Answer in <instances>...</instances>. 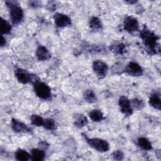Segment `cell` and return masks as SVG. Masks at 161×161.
<instances>
[{
	"label": "cell",
	"instance_id": "obj_5",
	"mask_svg": "<svg viewBox=\"0 0 161 161\" xmlns=\"http://www.w3.org/2000/svg\"><path fill=\"white\" fill-rule=\"evenodd\" d=\"M14 75L18 82L23 84L30 82H32L33 84L39 80L36 75H32L27 70L21 68H18L15 70Z\"/></svg>",
	"mask_w": 161,
	"mask_h": 161
},
{
	"label": "cell",
	"instance_id": "obj_8",
	"mask_svg": "<svg viewBox=\"0 0 161 161\" xmlns=\"http://www.w3.org/2000/svg\"><path fill=\"white\" fill-rule=\"evenodd\" d=\"M123 28L128 33H132L139 30V23L138 20L130 16L125 17L123 21Z\"/></svg>",
	"mask_w": 161,
	"mask_h": 161
},
{
	"label": "cell",
	"instance_id": "obj_13",
	"mask_svg": "<svg viewBox=\"0 0 161 161\" xmlns=\"http://www.w3.org/2000/svg\"><path fill=\"white\" fill-rule=\"evenodd\" d=\"M74 125L77 127V128H82L85 126H86L88 123V119L82 114L80 113H77L75 114V115L74 116Z\"/></svg>",
	"mask_w": 161,
	"mask_h": 161
},
{
	"label": "cell",
	"instance_id": "obj_2",
	"mask_svg": "<svg viewBox=\"0 0 161 161\" xmlns=\"http://www.w3.org/2000/svg\"><path fill=\"white\" fill-rule=\"evenodd\" d=\"M6 4L9 9V15L13 24H19L23 19L24 13L23 9L17 1H7Z\"/></svg>",
	"mask_w": 161,
	"mask_h": 161
},
{
	"label": "cell",
	"instance_id": "obj_15",
	"mask_svg": "<svg viewBox=\"0 0 161 161\" xmlns=\"http://www.w3.org/2000/svg\"><path fill=\"white\" fill-rule=\"evenodd\" d=\"M30 155V159L33 161H42L43 160L45 157V153L41 148H33Z\"/></svg>",
	"mask_w": 161,
	"mask_h": 161
},
{
	"label": "cell",
	"instance_id": "obj_16",
	"mask_svg": "<svg viewBox=\"0 0 161 161\" xmlns=\"http://www.w3.org/2000/svg\"><path fill=\"white\" fill-rule=\"evenodd\" d=\"M89 25L90 28L94 31L101 30L103 28L101 21L100 20L99 18H98L96 16H92L90 18L89 21Z\"/></svg>",
	"mask_w": 161,
	"mask_h": 161
},
{
	"label": "cell",
	"instance_id": "obj_6",
	"mask_svg": "<svg viewBox=\"0 0 161 161\" xmlns=\"http://www.w3.org/2000/svg\"><path fill=\"white\" fill-rule=\"evenodd\" d=\"M92 70L99 78L102 79L106 75L108 72V66L105 62L97 60L93 62Z\"/></svg>",
	"mask_w": 161,
	"mask_h": 161
},
{
	"label": "cell",
	"instance_id": "obj_10",
	"mask_svg": "<svg viewBox=\"0 0 161 161\" xmlns=\"http://www.w3.org/2000/svg\"><path fill=\"white\" fill-rule=\"evenodd\" d=\"M125 72L131 76L138 77L142 75L143 70L141 65L135 62H130L125 67Z\"/></svg>",
	"mask_w": 161,
	"mask_h": 161
},
{
	"label": "cell",
	"instance_id": "obj_28",
	"mask_svg": "<svg viewBox=\"0 0 161 161\" xmlns=\"http://www.w3.org/2000/svg\"><path fill=\"white\" fill-rule=\"evenodd\" d=\"M6 44V38L3 36V35H1V40H0V45L1 47L5 46V45Z\"/></svg>",
	"mask_w": 161,
	"mask_h": 161
},
{
	"label": "cell",
	"instance_id": "obj_18",
	"mask_svg": "<svg viewBox=\"0 0 161 161\" xmlns=\"http://www.w3.org/2000/svg\"><path fill=\"white\" fill-rule=\"evenodd\" d=\"M89 116L91 120L95 122H99L104 119V114L103 112L97 109H94L91 111L89 113Z\"/></svg>",
	"mask_w": 161,
	"mask_h": 161
},
{
	"label": "cell",
	"instance_id": "obj_24",
	"mask_svg": "<svg viewBox=\"0 0 161 161\" xmlns=\"http://www.w3.org/2000/svg\"><path fill=\"white\" fill-rule=\"evenodd\" d=\"M43 126L48 130H53L55 128V123L53 119L51 118H47L44 119Z\"/></svg>",
	"mask_w": 161,
	"mask_h": 161
},
{
	"label": "cell",
	"instance_id": "obj_7",
	"mask_svg": "<svg viewBox=\"0 0 161 161\" xmlns=\"http://www.w3.org/2000/svg\"><path fill=\"white\" fill-rule=\"evenodd\" d=\"M118 105L121 112L126 116H131L133 113V108L130 101L125 96H122L118 100Z\"/></svg>",
	"mask_w": 161,
	"mask_h": 161
},
{
	"label": "cell",
	"instance_id": "obj_25",
	"mask_svg": "<svg viewBox=\"0 0 161 161\" xmlns=\"http://www.w3.org/2000/svg\"><path fill=\"white\" fill-rule=\"evenodd\" d=\"M131 102V104L132 108L137 109H142V108L144 107V103L142 100H140L139 99L135 98L133 99L132 101H130Z\"/></svg>",
	"mask_w": 161,
	"mask_h": 161
},
{
	"label": "cell",
	"instance_id": "obj_17",
	"mask_svg": "<svg viewBox=\"0 0 161 161\" xmlns=\"http://www.w3.org/2000/svg\"><path fill=\"white\" fill-rule=\"evenodd\" d=\"M137 144L140 148L144 150L148 151L152 150V145L147 138L139 137L137 140Z\"/></svg>",
	"mask_w": 161,
	"mask_h": 161
},
{
	"label": "cell",
	"instance_id": "obj_14",
	"mask_svg": "<svg viewBox=\"0 0 161 161\" xmlns=\"http://www.w3.org/2000/svg\"><path fill=\"white\" fill-rule=\"evenodd\" d=\"M148 103L152 107L158 110H160L161 108V101L160 94L157 92L152 94L149 97Z\"/></svg>",
	"mask_w": 161,
	"mask_h": 161
},
{
	"label": "cell",
	"instance_id": "obj_11",
	"mask_svg": "<svg viewBox=\"0 0 161 161\" xmlns=\"http://www.w3.org/2000/svg\"><path fill=\"white\" fill-rule=\"evenodd\" d=\"M11 128L16 133H30L31 129L26 124L16 119L13 118L11 120Z\"/></svg>",
	"mask_w": 161,
	"mask_h": 161
},
{
	"label": "cell",
	"instance_id": "obj_20",
	"mask_svg": "<svg viewBox=\"0 0 161 161\" xmlns=\"http://www.w3.org/2000/svg\"><path fill=\"white\" fill-rule=\"evenodd\" d=\"M11 30V26L7 20L1 17V35L8 34L10 33Z\"/></svg>",
	"mask_w": 161,
	"mask_h": 161
},
{
	"label": "cell",
	"instance_id": "obj_21",
	"mask_svg": "<svg viewBox=\"0 0 161 161\" xmlns=\"http://www.w3.org/2000/svg\"><path fill=\"white\" fill-rule=\"evenodd\" d=\"M84 99L86 100V101H87L89 103H94L95 101H96V99H97L96 94H94L93 91H92L91 89L86 90L84 92Z\"/></svg>",
	"mask_w": 161,
	"mask_h": 161
},
{
	"label": "cell",
	"instance_id": "obj_22",
	"mask_svg": "<svg viewBox=\"0 0 161 161\" xmlns=\"http://www.w3.org/2000/svg\"><path fill=\"white\" fill-rule=\"evenodd\" d=\"M111 49L114 53H116L118 54H123L126 52L125 45L122 43H118L113 45L111 46Z\"/></svg>",
	"mask_w": 161,
	"mask_h": 161
},
{
	"label": "cell",
	"instance_id": "obj_1",
	"mask_svg": "<svg viewBox=\"0 0 161 161\" xmlns=\"http://www.w3.org/2000/svg\"><path fill=\"white\" fill-rule=\"evenodd\" d=\"M140 37L147 50L150 54L157 53L158 40L157 35L150 30L145 28L140 32Z\"/></svg>",
	"mask_w": 161,
	"mask_h": 161
},
{
	"label": "cell",
	"instance_id": "obj_23",
	"mask_svg": "<svg viewBox=\"0 0 161 161\" xmlns=\"http://www.w3.org/2000/svg\"><path fill=\"white\" fill-rule=\"evenodd\" d=\"M31 122L32 125L36 126H43L44 119L38 114H33L31 116Z\"/></svg>",
	"mask_w": 161,
	"mask_h": 161
},
{
	"label": "cell",
	"instance_id": "obj_9",
	"mask_svg": "<svg viewBox=\"0 0 161 161\" xmlns=\"http://www.w3.org/2000/svg\"><path fill=\"white\" fill-rule=\"evenodd\" d=\"M55 25L59 28L67 27L71 25V19L67 14L56 13L53 16Z\"/></svg>",
	"mask_w": 161,
	"mask_h": 161
},
{
	"label": "cell",
	"instance_id": "obj_3",
	"mask_svg": "<svg viewBox=\"0 0 161 161\" xmlns=\"http://www.w3.org/2000/svg\"><path fill=\"white\" fill-rule=\"evenodd\" d=\"M83 135L87 144L96 151L106 152L109 150V145L106 140L98 138H89L86 135Z\"/></svg>",
	"mask_w": 161,
	"mask_h": 161
},
{
	"label": "cell",
	"instance_id": "obj_29",
	"mask_svg": "<svg viewBox=\"0 0 161 161\" xmlns=\"http://www.w3.org/2000/svg\"><path fill=\"white\" fill-rule=\"evenodd\" d=\"M136 1H126V3H128L130 4H133V3H136Z\"/></svg>",
	"mask_w": 161,
	"mask_h": 161
},
{
	"label": "cell",
	"instance_id": "obj_4",
	"mask_svg": "<svg viewBox=\"0 0 161 161\" xmlns=\"http://www.w3.org/2000/svg\"><path fill=\"white\" fill-rule=\"evenodd\" d=\"M33 88L36 95L39 98L46 100L51 97V89L46 83L38 80L33 83Z\"/></svg>",
	"mask_w": 161,
	"mask_h": 161
},
{
	"label": "cell",
	"instance_id": "obj_12",
	"mask_svg": "<svg viewBox=\"0 0 161 161\" xmlns=\"http://www.w3.org/2000/svg\"><path fill=\"white\" fill-rule=\"evenodd\" d=\"M36 56L39 60L45 61L50 58L51 53L45 47L40 45L36 49Z\"/></svg>",
	"mask_w": 161,
	"mask_h": 161
},
{
	"label": "cell",
	"instance_id": "obj_27",
	"mask_svg": "<svg viewBox=\"0 0 161 161\" xmlns=\"http://www.w3.org/2000/svg\"><path fill=\"white\" fill-rule=\"evenodd\" d=\"M28 4H29L30 6H31L32 8H36L38 6H40V3L37 1H29Z\"/></svg>",
	"mask_w": 161,
	"mask_h": 161
},
{
	"label": "cell",
	"instance_id": "obj_19",
	"mask_svg": "<svg viewBox=\"0 0 161 161\" xmlns=\"http://www.w3.org/2000/svg\"><path fill=\"white\" fill-rule=\"evenodd\" d=\"M14 157H15L16 159L18 160L26 161L30 158L31 155L25 150L18 149L16 151Z\"/></svg>",
	"mask_w": 161,
	"mask_h": 161
},
{
	"label": "cell",
	"instance_id": "obj_26",
	"mask_svg": "<svg viewBox=\"0 0 161 161\" xmlns=\"http://www.w3.org/2000/svg\"><path fill=\"white\" fill-rule=\"evenodd\" d=\"M112 157L114 160H123L124 157V154L121 150H115L112 153Z\"/></svg>",
	"mask_w": 161,
	"mask_h": 161
}]
</instances>
